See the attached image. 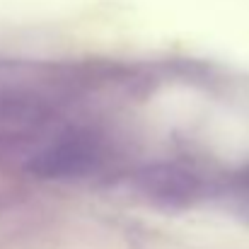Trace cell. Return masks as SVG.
<instances>
[{
  "label": "cell",
  "instance_id": "obj_1",
  "mask_svg": "<svg viewBox=\"0 0 249 249\" xmlns=\"http://www.w3.org/2000/svg\"><path fill=\"white\" fill-rule=\"evenodd\" d=\"M240 196H242L245 206L249 208V169H247V174L242 177V189H240Z\"/></svg>",
  "mask_w": 249,
  "mask_h": 249
}]
</instances>
